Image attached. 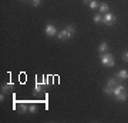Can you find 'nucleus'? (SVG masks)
Instances as JSON below:
<instances>
[{"instance_id":"f257e3e1","label":"nucleus","mask_w":128,"mask_h":123,"mask_svg":"<svg viewBox=\"0 0 128 123\" xmlns=\"http://www.w3.org/2000/svg\"><path fill=\"white\" fill-rule=\"evenodd\" d=\"M76 33V27L74 26H66L60 33H57V37L60 40H68L73 37V34Z\"/></svg>"},{"instance_id":"f03ea898","label":"nucleus","mask_w":128,"mask_h":123,"mask_svg":"<svg viewBox=\"0 0 128 123\" xmlns=\"http://www.w3.org/2000/svg\"><path fill=\"white\" fill-rule=\"evenodd\" d=\"M100 60L104 66H108V67H112L114 66V56L111 55V53H102Z\"/></svg>"},{"instance_id":"7ed1b4c3","label":"nucleus","mask_w":128,"mask_h":123,"mask_svg":"<svg viewBox=\"0 0 128 123\" xmlns=\"http://www.w3.org/2000/svg\"><path fill=\"white\" fill-rule=\"evenodd\" d=\"M115 22V16L112 13H105L102 14V23L107 24V26H112Z\"/></svg>"},{"instance_id":"20e7f679","label":"nucleus","mask_w":128,"mask_h":123,"mask_svg":"<svg viewBox=\"0 0 128 123\" xmlns=\"http://www.w3.org/2000/svg\"><path fill=\"white\" fill-rule=\"evenodd\" d=\"M44 32H46V34L48 37H54V36H57V29H56V26L54 24H50V23H48V24H47L46 26V29H44Z\"/></svg>"},{"instance_id":"39448f33","label":"nucleus","mask_w":128,"mask_h":123,"mask_svg":"<svg viewBox=\"0 0 128 123\" xmlns=\"http://www.w3.org/2000/svg\"><path fill=\"white\" fill-rule=\"evenodd\" d=\"M127 89H125V86L124 85H121V83H117V86H114V89H112V95L117 97V96H120L122 92H125Z\"/></svg>"},{"instance_id":"423d86ee","label":"nucleus","mask_w":128,"mask_h":123,"mask_svg":"<svg viewBox=\"0 0 128 123\" xmlns=\"http://www.w3.org/2000/svg\"><path fill=\"white\" fill-rule=\"evenodd\" d=\"M117 77H118L120 80H128V70H125V69L118 70V72H117Z\"/></svg>"},{"instance_id":"0eeeda50","label":"nucleus","mask_w":128,"mask_h":123,"mask_svg":"<svg viewBox=\"0 0 128 123\" xmlns=\"http://www.w3.org/2000/svg\"><path fill=\"white\" fill-rule=\"evenodd\" d=\"M98 10H100L101 14H105V13H108L110 7H108V5H107V3H100V7H98Z\"/></svg>"},{"instance_id":"6e6552de","label":"nucleus","mask_w":128,"mask_h":123,"mask_svg":"<svg viewBox=\"0 0 128 123\" xmlns=\"http://www.w3.org/2000/svg\"><path fill=\"white\" fill-rule=\"evenodd\" d=\"M12 89H13V83H12V82H9L7 85H4V86H2V93L4 95V93H7V92H9V90H12Z\"/></svg>"},{"instance_id":"1a4fd4ad","label":"nucleus","mask_w":128,"mask_h":123,"mask_svg":"<svg viewBox=\"0 0 128 123\" xmlns=\"http://www.w3.org/2000/svg\"><path fill=\"white\" fill-rule=\"evenodd\" d=\"M17 110L20 113H26V112H28V106L26 105V103H20V105L17 106Z\"/></svg>"},{"instance_id":"9d476101","label":"nucleus","mask_w":128,"mask_h":123,"mask_svg":"<svg viewBox=\"0 0 128 123\" xmlns=\"http://www.w3.org/2000/svg\"><path fill=\"white\" fill-rule=\"evenodd\" d=\"M46 85V82H41V83H37L36 82V86H34V93H41L43 90V86Z\"/></svg>"},{"instance_id":"9b49d317","label":"nucleus","mask_w":128,"mask_h":123,"mask_svg":"<svg viewBox=\"0 0 128 123\" xmlns=\"http://www.w3.org/2000/svg\"><path fill=\"white\" fill-rule=\"evenodd\" d=\"M107 49H108V45H107L105 42H102V43L98 46V52H100V53H105V52H107Z\"/></svg>"},{"instance_id":"f8f14e48","label":"nucleus","mask_w":128,"mask_h":123,"mask_svg":"<svg viewBox=\"0 0 128 123\" xmlns=\"http://www.w3.org/2000/svg\"><path fill=\"white\" fill-rule=\"evenodd\" d=\"M127 97H128V93H127V90L125 92H122L120 96H117V100H120V102H125L127 100Z\"/></svg>"},{"instance_id":"ddd939ff","label":"nucleus","mask_w":128,"mask_h":123,"mask_svg":"<svg viewBox=\"0 0 128 123\" xmlns=\"http://www.w3.org/2000/svg\"><path fill=\"white\" fill-rule=\"evenodd\" d=\"M88 6H90V9H98V7H100V3H98V2H97V0H91V2H90V3H88Z\"/></svg>"},{"instance_id":"4468645a","label":"nucleus","mask_w":128,"mask_h":123,"mask_svg":"<svg viewBox=\"0 0 128 123\" xmlns=\"http://www.w3.org/2000/svg\"><path fill=\"white\" fill-rule=\"evenodd\" d=\"M92 20H94V23H102V14H101V13L94 14V17H92Z\"/></svg>"},{"instance_id":"2eb2a0df","label":"nucleus","mask_w":128,"mask_h":123,"mask_svg":"<svg viewBox=\"0 0 128 123\" xmlns=\"http://www.w3.org/2000/svg\"><path fill=\"white\" fill-rule=\"evenodd\" d=\"M112 89H114V87H110L108 85H107V86H105L104 89H102V90H104V93H105V95L111 96V95H112Z\"/></svg>"},{"instance_id":"dca6fc26","label":"nucleus","mask_w":128,"mask_h":123,"mask_svg":"<svg viewBox=\"0 0 128 123\" xmlns=\"http://www.w3.org/2000/svg\"><path fill=\"white\" fill-rule=\"evenodd\" d=\"M110 87H114V86H117V80H115V77H110L108 79V83H107Z\"/></svg>"},{"instance_id":"f3484780","label":"nucleus","mask_w":128,"mask_h":123,"mask_svg":"<svg viewBox=\"0 0 128 123\" xmlns=\"http://www.w3.org/2000/svg\"><path fill=\"white\" fill-rule=\"evenodd\" d=\"M28 112H30V113H36L37 112V106L36 105H30L28 106Z\"/></svg>"},{"instance_id":"a211bd4d","label":"nucleus","mask_w":128,"mask_h":123,"mask_svg":"<svg viewBox=\"0 0 128 123\" xmlns=\"http://www.w3.org/2000/svg\"><path fill=\"white\" fill-rule=\"evenodd\" d=\"M122 60L124 62H128V52H124L122 53Z\"/></svg>"},{"instance_id":"6ab92c4d","label":"nucleus","mask_w":128,"mask_h":123,"mask_svg":"<svg viewBox=\"0 0 128 123\" xmlns=\"http://www.w3.org/2000/svg\"><path fill=\"white\" fill-rule=\"evenodd\" d=\"M32 3H33V6H40L41 0H32Z\"/></svg>"},{"instance_id":"aec40b11","label":"nucleus","mask_w":128,"mask_h":123,"mask_svg":"<svg viewBox=\"0 0 128 123\" xmlns=\"http://www.w3.org/2000/svg\"><path fill=\"white\" fill-rule=\"evenodd\" d=\"M82 2H84V3H90V2H91V0H82Z\"/></svg>"}]
</instances>
